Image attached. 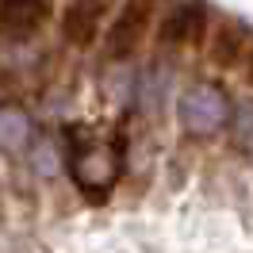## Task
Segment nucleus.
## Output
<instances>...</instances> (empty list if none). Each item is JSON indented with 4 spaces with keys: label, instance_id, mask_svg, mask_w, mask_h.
<instances>
[{
    "label": "nucleus",
    "instance_id": "nucleus-11",
    "mask_svg": "<svg viewBox=\"0 0 253 253\" xmlns=\"http://www.w3.org/2000/svg\"><path fill=\"white\" fill-rule=\"evenodd\" d=\"M246 81L253 84V46H250V54H246Z\"/></svg>",
    "mask_w": 253,
    "mask_h": 253
},
{
    "label": "nucleus",
    "instance_id": "nucleus-10",
    "mask_svg": "<svg viewBox=\"0 0 253 253\" xmlns=\"http://www.w3.org/2000/svg\"><path fill=\"white\" fill-rule=\"evenodd\" d=\"M242 119H250V126H246V130H242V138H246V146H250V154H253V111H246V115H242Z\"/></svg>",
    "mask_w": 253,
    "mask_h": 253
},
{
    "label": "nucleus",
    "instance_id": "nucleus-8",
    "mask_svg": "<svg viewBox=\"0 0 253 253\" xmlns=\"http://www.w3.org/2000/svg\"><path fill=\"white\" fill-rule=\"evenodd\" d=\"M50 16V4H35V0H8L0 4V31L8 39H27L42 27V19Z\"/></svg>",
    "mask_w": 253,
    "mask_h": 253
},
{
    "label": "nucleus",
    "instance_id": "nucleus-5",
    "mask_svg": "<svg viewBox=\"0 0 253 253\" xmlns=\"http://www.w3.org/2000/svg\"><path fill=\"white\" fill-rule=\"evenodd\" d=\"M35 142V119L19 100H0V150L23 154Z\"/></svg>",
    "mask_w": 253,
    "mask_h": 253
},
{
    "label": "nucleus",
    "instance_id": "nucleus-1",
    "mask_svg": "<svg viewBox=\"0 0 253 253\" xmlns=\"http://www.w3.org/2000/svg\"><path fill=\"white\" fill-rule=\"evenodd\" d=\"M230 123V100L219 84H192L180 96V126L192 138H211Z\"/></svg>",
    "mask_w": 253,
    "mask_h": 253
},
{
    "label": "nucleus",
    "instance_id": "nucleus-3",
    "mask_svg": "<svg viewBox=\"0 0 253 253\" xmlns=\"http://www.w3.org/2000/svg\"><path fill=\"white\" fill-rule=\"evenodd\" d=\"M150 19H154V8H150V4H126L123 12L115 16V23L108 27V58H126V54H134L138 42L146 39Z\"/></svg>",
    "mask_w": 253,
    "mask_h": 253
},
{
    "label": "nucleus",
    "instance_id": "nucleus-4",
    "mask_svg": "<svg viewBox=\"0 0 253 253\" xmlns=\"http://www.w3.org/2000/svg\"><path fill=\"white\" fill-rule=\"evenodd\" d=\"M204 23H207V12L200 4H176L165 12L158 27V39L165 46H192L200 35H204Z\"/></svg>",
    "mask_w": 253,
    "mask_h": 253
},
{
    "label": "nucleus",
    "instance_id": "nucleus-2",
    "mask_svg": "<svg viewBox=\"0 0 253 253\" xmlns=\"http://www.w3.org/2000/svg\"><path fill=\"white\" fill-rule=\"evenodd\" d=\"M69 173L84 192H108L119 176V154L104 142H88L77 146L69 154Z\"/></svg>",
    "mask_w": 253,
    "mask_h": 253
},
{
    "label": "nucleus",
    "instance_id": "nucleus-9",
    "mask_svg": "<svg viewBox=\"0 0 253 253\" xmlns=\"http://www.w3.org/2000/svg\"><path fill=\"white\" fill-rule=\"evenodd\" d=\"M31 161H35V169H39L42 176H54V173H58V146L50 142V138H42V142L35 146Z\"/></svg>",
    "mask_w": 253,
    "mask_h": 253
},
{
    "label": "nucleus",
    "instance_id": "nucleus-6",
    "mask_svg": "<svg viewBox=\"0 0 253 253\" xmlns=\"http://www.w3.org/2000/svg\"><path fill=\"white\" fill-rule=\"evenodd\" d=\"M250 31H246V23L242 19H222L215 35H211V62L219 65V69H230V65L246 62V54H250Z\"/></svg>",
    "mask_w": 253,
    "mask_h": 253
},
{
    "label": "nucleus",
    "instance_id": "nucleus-7",
    "mask_svg": "<svg viewBox=\"0 0 253 253\" xmlns=\"http://www.w3.org/2000/svg\"><path fill=\"white\" fill-rule=\"evenodd\" d=\"M104 4H69L62 12V35L69 46H92L96 31H100V19H104Z\"/></svg>",
    "mask_w": 253,
    "mask_h": 253
}]
</instances>
